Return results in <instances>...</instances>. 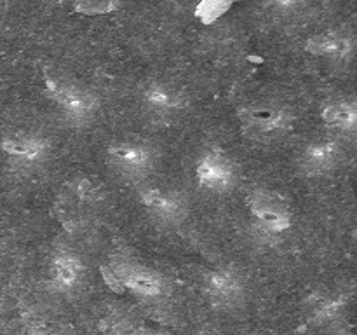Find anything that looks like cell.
Returning <instances> with one entry per match:
<instances>
[{
	"label": "cell",
	"instance_id": "1",
	"mask_svg": "<svg viewBox=\"0 0 357 335\" xmlns=\"http://www.w3.org/2000/svg\"><path fill=\"white\" fill-rule=\"evenodd\" d=\"M239 121L250 136L257 140H278L293 129L289 108L275 103H255L239 110Z\"/></svg>",
	"mask_w": 357,
	"mask_h": 335
},
{
	"label": "cell",
	"instance_id": "2",
	"mask_svg": "<svg viewBox=\"0 0 357 335\" xmlns=\"http://www.w3.org/2000/svg\"><path fill=\"white\" fill-rule=\"evenodd\" d=\"M45 94L63 110V114L75 122H86L96 115L100 108V100L93 91L68 80L44 77Z\"/></svg>",
	"mask_w": 357,
	"mask_h": 335
},
{
	"label": "cell",
	"instance_id": "3",
	"mask_svg": "<svg viewBox=\"0 0 357 335\" xmlns=\"http://www.w3.org/2000/svg\"><path fill=\"white\" fill-rule=\"evenodd\" d=\"M248 208H250L255 223L261 234L281 236L291 229V208L275 192L257 188L248 195Z\"/></svg>",
	"mask_w": 357,
	"mask_h": 335
},
{
	"label": "cell",
	"instance_id": "4",
	"mask_svg": "<svg viewBox=\"0 0 357 335\" xmlns=\"http://www.w3.org/2000/svg\"><path fill=\"white\" fill-rule=\"evenodd\" d=\"M107 157L110 166L117 171L121 177L139 180L150 174L155 168L157 154L149 143L132 142H115L108 147Z\"/></svg>",
	"mask_w": 357,
	"mask_h": 335
},
{
	"label": "cell",
	"instance_id": "5",
	"mask_svg": "<svg viewBox=\"0 0 357 335\" xmlns=\"http://www.w3.org/2000/svg\"><path fill=\"white\" fill-rule=\"evenodd\" d=\"M195 178H197V184L206 192L225 194V192H229L236 185V164L222 150L209 149L197 159Z\"/></svg>",
	"mask_w": 357,
	"mask_h": 335
},
{
	"label": "cell",
	"instance_id": "6",
	"mask_svg": "<svg viewBox=\"0 0 357 335\" xmlns=\"http://www.w3.org/2000/svg\"><path fill=\"white\" fill-rule=\"evenodd\" d=\"M0 150L16 166L44 164L51 154V142L38 133H13L0 140Z\"/></svg>",
	"mask_w": 357,
	"mask_h": 335
},
{
	"label": "cell",
	"instance_id": "7",
	"mask_svg": "<svg viewBox=\"0 0 357 335\" xmlns=\"http://www.w3.org/2000/svg\"><path fill=\"white\" fill-rule=\"evenodd\" d=\"M139 201L157 222L166 223V225L181 223L188 213V206L183 194L169 191V188H143L139 192Z\"/></svg>",
	"mask_w": 357,
	"mask_h": 335
},
{
	"label": "cell",
	"instance_id": "8",
	"mask_svg": "<svg viewBox=\"0 0 357 335\" xmlns=\"http://www.w3.org/2000/svg\"><path fill=\"white\" fill-rule=\"evenodd\" d=\"M344 147L337 138H321L310 142L300 154V168L309 177H321L340 164Z\"/></svg>",
	"mask_w": 357,
	"mask_h": 335
},
{
	"label": "cell",
	"instance_id": "9",
	"mask_svg": "<svg viewBox=\"0 0 357 335\" xmlns=\"http://www.w3.org/2000/svg\"><path fill=\"white\" fill-rule=\"evenodd\" d=\"M354 49V38L342 30H324L309 37L305 42V51L309 54L333 63H344L351 59Z\"/></svg>",
	"mask_w": 357,
	"mask_h": 335
},
{
	"label": "cell",
	"instance_id": "10",
	"mask_svg": "<svg viewBox=\"0 0 357 335\" xmlns=\"http://www.w3.org/2000/svg\"><path fill=\"white\" fill-rule=\"evenodd\" d=\"M143 103L155 114H174L185 107L187 98L173 84L167 82H150L146 84L142 93Z\"/></svg>",
	"mask_w": 357,
	"mask_h": 335
},
{
	"label": "cell",
	"instance_id": "11",
	"mask_svg": "<svg viewBox=\"0 0 357 335\" xmlns=\"http://www.w3.org/2000/svg\"><path fill=\"white\" fill-rule=\"evenodd\" d=\"M321 119L335 131L357 135V100H333L321 108Z\"/></svg>",
	"mask_w": 357,
	"mask_h": 335
},
{
	"label": "cell",
	"instance_id": "12",
	"mask_svg": "<svg viewBox=\"0 0 357 335\" xmlns=\"http://www.w3.org/2000/svg\"><path fill=\"white\" fill-rule=\"evenodd\" d=\"M80 271H82V265H80V260L70 251H61L54 257V262H52V274H54V281L58 283L59 286H72L73 283L79 279Z\"/></svg>",
	"mask_w": 357,
	"mask_h": 335
},
{
	"label": "cell",
	"instance_id": "13",
	"mask_svg": "<svg viewBox=\"0 0 357 335\" xmlns=\"http://www.w3.org/2000/svg\"><path fill=\"white\" fill-rule=\"evenodd\" d=\"M236 2H239V0H201L195 6L194 16L202 24H213L220 17L225 16Z\"/></svg>",
	"mask_w": 357,
	"mask_h": 335
},
{
	"label": "cell",
	"instance_id": "14",
	"mask_svg": "<svg viewBox=\"0 0 357 335\" xmlns=\"http://www.w3.org/2000/svg\"><path fill=\"white\" fill-rule=\"evenodd\" d=\"M124 279L131 288L146 295H155L160 290V279L142 269H124Z\"/></svg>",
	"mask_w": 357,
	"mask_h": 335
},
{
	"label": "cell",
	"instance_id": "15",
	"mask_svg": "<svg viewBox=\"0 0 357 335\" xmlns=\"http://www.w3.org/2000/svg\"><path fill=\"white\" fill-rule=\"evenodd\" d=\"M72 7L75 13L84 16H105L119 10V0H72Z\"/></svg>",
	"mask_w": 357,
	"mask_h": 335
},
{
	"label": "cell",
	"instance_id": "16",
	"mask_svg": "<svg viewBox=\"0 0 357 335\" xmlns=\"http://www.w3.org/2000/svg\"><path fill=\"white\" fill-rule=\"evenodd\" d=\"M209 288L213 290L218 295H230L236 290V279H234L232 274L225 271H218L208 279Z\"/></svg>",
	"mask_w": 357,
	"mask_h": 335
},
{
	"label": "cell",
	"instance_id": "17",
	"mask_svg": "<svg viewBox=\"0 0 357 335\" xmlns=\"http://www.w3.org/2000/svg\"><path fill=\"white\" fill-rule=\"evenodd\" d=\"M312 0H265L268 7H271L274 13L281 14H295L298 10L305 9Z\"/></svg>",
	"mask_w": 357,
	"mask_h": 335
},
{
	"label": "cell",
	"instance_id": "18",
	"mask_svg": "<svg viewBox=\"0 0 357 335\" xmlns=\"http://www.w3.org/2000/svg\"><path fill=\"white\" fill-rule=\"evenodd\" d=\"M73 194H75L77 198L80 199V201L93 202V201H96L98 195H100V192H98V187L93 184V181L82 178V180L75 181V187H73Z\"/></svg>",
	"mask_w": 357,
	"mask_h": 335
},
{
	"label": "cell",
	"instance_id": "19",
	"mask_svg": "<svg viewBox=\"0 0 357 335\" xmlns=\"http://www.w3.org/2000/svg\"><path fill=\"white\" fill-rule=\"evenodd\" d=\"M354 237H357V229L354 230Z\"/></svg>",
	"mask_w": 357,
	"mask_h": 335
}]
</instances>
